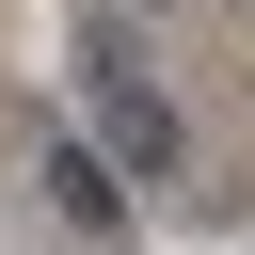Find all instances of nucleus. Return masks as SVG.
<instances>
[{
    "label": "nucleus",
    "instance_id": "2",
    "mask_svg": "<svg viewBox=\"0 0 255 255\" xmlns=\"http://www.w3.org/2000/svg\"><path fill=\"white\" fill-rule=\"evenodd\" d=\"M48 223H80V239H112V223H128V159H112L96 128L48 159Z\"/></svg>",
    "mask_w": 255,
    "mask_h": 255
},
{
    "label": "nucleus",
    "instance_id": "1",
    "mask_svg": "<svg viewBox=\"0 0 255 255\" xmlns=\"http://www.w3.org/2000/svg\"><path fill=\"white\" fill-rule=\"evenodd\" d=\"M80 112H96V143H112L128 175H191V128H175V96L143 80V32H80Z\"/></svg>",
    "mask_w": 255,
    "mask_h": 255
}]
</instances>
